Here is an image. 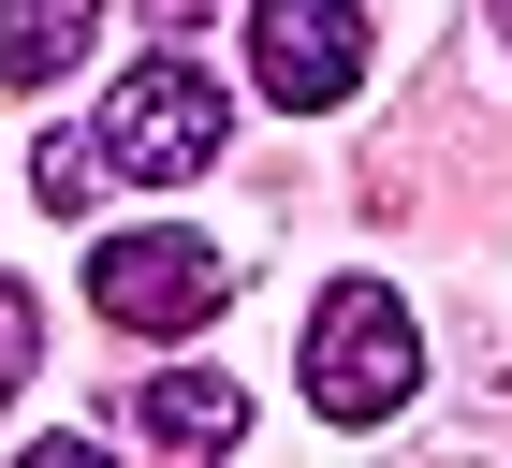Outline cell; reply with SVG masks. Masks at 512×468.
<instances>
[{
  "label": "cell",
  "instance_id": "2",
  "mask_svg": "<svg viewBox=\"0 0 512 468\" xmlns=\"http://www.w3.org/2000/svg\"><path fill=\"white\" fill-rule=\"evenodd\" d=\"M220 132H235V103H220L191 59H132L118 103H103V161H118V176H147V191L205 176V161H220Z\"/></svg>",
  "mask_w": 512,
  "mask_h": 468
},
{
  "label": "cell",
  "instance_id": "9",
  "mask_svg": "<svg viewBox=\"0 0 512 468\" xmlns=\"http://www.w3.org/2000/svg\"><path fill=\"white\" fill-rule=\"evenodd\" d=\"M147 15H161V30H191V15H205V0H147Z\"/></svg>",
  "mask_w": 512,
  "mask_h": 468
},
{
  "label": "cell",
  "instance_id": "6",
  "mask_svg": "<svg viewBox=\"0 0 512 468\" xmlns=\"http://www.w3.org/2000/svg\"><path fill=\"white\" fill-rule=\"evenodd\" d=\"M103 30V0H0V88H59Z\"/></svg>",
  "mask_w": 512,
  "mask_h": 468
},
{
  "label": "cell",
  "instance_id": "5",
  "mask_svg": "<svg viewBox=\"0 0 512 468\" xmlns=\"http://www.w3.org/2000/svg\"><path fill=\"white\" fill-rule=\"evenodd\" d=\"M132 425L176 439V454H235V439H249V395L220 381V366H161V381L132 395Z\"/></svg>",
  "mask_w": 512,
  "mask_h": 468
},
{
  "label": "cell",
  "instance_id": "4",
  "mask_svg": "<svg viewBox=\"0 0 512 468\" xmlns=\"http://www.w3.org/2000/svg\"><path fill=\"white\" fill-rule=\"evenodd\" d=\"M249 74H264V103H352L366 88V15L352 0H249Z\"/></svg>",
  "mask_w": 512,
  "mask_h": 468
},
{
  "label": "cell",
  "instance_id": "8",
  "mask_svg": "<svg viewBox=\"0 0 512 468\" xmlns=\"http://www.w3.org/2000/svg\"><path fill=\"white\" fill-rule=\"evenodd\" d=\"M30 351H44V308L30 278H0V395H30Z\"/></svg>",
  "mask_w": 512,
  "mask_h": 468
},
{
  "label": "cell",
  "instance_id": "3",
  "mask_svg": "<svg viewBox=\"0 0 512 468\" xmlns=\"http://www.w3.org/2000/svg\"><path fill=\"white\" fill-rule=\"evenodd\" d=\"M220 293H235V264H220L205 234H176V220L103 234V249H88V308H103V322H132V337H191Z\"/></svg>",
  "mask_w": 512,
  "mask_h": 468
},
{
  "label": "cell",
  "instance_id": "10",
  "mask_svg": "<svg viewBox=\"0 0 512 468\" xmlns=\"http://www.w3.org/2000/svg\"><path fill=\"white\" fill-rule=\"evenodd\" d=\"M498 30H512V0H498Z\"/></svg>",
  "mask_w": 512,
  "mask_h": 468
},
{
  "label": "cell",
  "instance_id": "1",
  "mask_svg": "<svg viewBox=\"0 0 512 468\" xmlns=\"http://www.w3.org/2000/svg\"><path fill=\"white\" fill-rule=\"evenodd\" d=\"M410 381H425L410 293L337 278V293L308 308V410H322V425H395V410H410Z\"/></svg>",
  "mask_w": 512,
  "mask_h": 468
},
{
  "label": "cell",
  "instance_id": "7",
  "mask_svg": "<svg viewBox=\"0 0 512 468\" xmlns=\"http://www.w3.org/2000/svg\"><path fill=\"white\" fill-rule=\"evenodd\" d=\"M103 176H118V161H103V132H44V147H30V191L59 205V220H74V205L103 191Z\"/></svg>",
  "mask_w": 512,
  "mask_h": 468
}]
</instances>
